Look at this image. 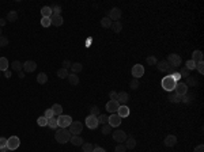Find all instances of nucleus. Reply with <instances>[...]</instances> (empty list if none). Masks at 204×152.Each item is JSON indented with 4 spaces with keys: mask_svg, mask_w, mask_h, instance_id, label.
Listing matches in <instances>:
<instances>
[{
    "mask_svg": "<svg viewBox=\"0 0 204 152\" xmlns=\"http://www.w3.org/2000/svg\"><path fill=\"white\" fill-rule=\"evenodd\" d=\"M71 136H72V134H71L70 130H67V129H63V128L56 129L55 139L59 144H65V143H68L70 139H71Z\"/></svg>",
    "mask_w": 204,
    "mask_h": 152,
    "instance_id": "nucleus-1",
    "label": "nucleus"
},
{
    "mask_svg": "<svg viewBox=\"0 0 204 152\" xmlns=\"http://www.w3.org/2000/svg\"><path fill=\"white\" fill-rule=\"evenodd\" d=\"M162 87H163V90L169 91V92H172L174 88H176V84L177 82H174V79L172 78V76H165V78L162 79Z\"/></svg>",
    "mask_w": 204,
    "mask_h": 152,
    "instance_id": "nucleus-2",
    "label": "nucleus"
},
{
    "mask_svg": "<svg viewBox=\"0 0 204 152\" xmlns=\"http://www.w3.org/2000/svg\"><path fill=\"white\" fill-rule=\"evenodd\" d=\"M68 130L72 136H80V133L83 130V124L79 121H72V124L68 126Z\"/></svg>",
    "mask_w": 204,
    "mask_h": 152,
    "instance_id": "nucleus-3",
    "label": "nucleus"
},
{
    "mask_svg": "<svg viewBox=\"0 0 204 152\" xmlns=\"http://www.w3.org/2000/svg\"><path fill=\"white\" fill-rule=\"evenodd\" d=\"M166 61L169 62V65L173 67V68H177V67L181 65V62H182V59H181L180 55H177V53H172V55L167 56V59Z\"/></svg>",
    "mask_w": 204,
    "mask_h": 152,
    "instance_id": "nucleus-4",
    "label": "nucleus"
},
{
    "mask_svg": "<svg viewBox=\"0 0 204 152\" xmlns=\"http://www.w3.org/2000/svg\"><path fill=\"white\" fill-rule=\"evenodd\" d=\"M71 124H72V118H71V116H64V114H61V116L57 117V125H59V128L67 129Z\"/></svg>",
    "mask_w": 204,
    "mask_h": 152,
    "instance_id": "nucleus-5",
    "label": "nucleus"
},
{
    "mask_svg": "<svg viewBox=\"0 0 204 152\" xmlns=\"http://www.w3.org/2000/svg\"><path fill=\"white\" fill-rule=\"evenodd\" d=\"M20 145V140L18 136H11L10 139H7V148L10 151H15V149L19 148Z\"/></svg>",
    "mask_w": 204,
    "mask_h": 152,
    "instance_id": "nucleus-6",
    "label": "nucleus"
},
{
    "mask_svg": "<svg viewBox=\"0 0 204 152\" xmlns=\"http://www.w3.org/2000/svg\"><path fill=\"white\" fill-rule=\"evenodd\" d=\"M131 74H132V76L135 79H140L144 75V67L141 65V64H135L132 67V69H131Z\"/></svg>",
    "mask_w": 204,
    "mask_h": 152,
    "instance_id": "nucleus-7",
    "label": "nucleus"
},
{
    "mask_svg": "<svg viewBox=\"0 0 204 152\" xmlns=\"http://www.w3.org/2000/svg\"><path fill=\"white\" fill-rule=\"evenodd\" d=\"M98 117H94V116H87L86 117V126L91 130H94V129L98 128Z\"/></svg>",
    "mask_w": 204,
    "mask_h": 152,
    "instance_id": "nucleus-8",
    "label": "nucleus"
},
{
    "mask_svg": "<svg viewBox=\"0 0 204 152\" xmlns=\"http://www.w3.org/2000/svg\"><path fill=\"white\" fill-rule=\"evenodd\" d=\"M108 124H109L112 128H117V126H120V125H121V117H120L117 113L110 114L109 120H108Z\"/></svg>",
    "mask_w": 204,
    "mask_h": 152,
    "instance_id": "nucleus-9",
    "label": "nucleus"
},
{
    "mask_svg": "<svg viewBox=\"0 0 204 152\" xmlns=\"http://www.w3.org/2000/svg\"><path fill=\"white\" fill-rule=\"evenodd\" d=\"M108 18H109L110 20H114V22L120 20V18H121V10H120L118 7H113L109 11V15H108Z\"/></svg>",
    "mask_w": 204,
    "mask_h": 152,
    "instance_id": "nucleus-10",
    "label": "nucleus"
},
{
    "mask_svg": "<svg viewBox=\"0 0 204 152\" xmlns=\"http://www.w3.org/2000/svg\"><path fill=\"white\" fill-rule=\"evenodd\" d=\"M113 140L117 141L118 144H122L127 140V133L124 130H114L113 132Z\"/></svg>",
    "mask_w": 204,
    "mask_h": 152,
    "instance_id": "nucleus-11",
    "label": "nucleus"
},
{
    "mask_svg": "<svg viewBox=\"0 0 204 152\" xmlns=\"http://www.w3.org/2000/svg\"><path fill=\"white\" fill-rule=\"evenodd\" d=\"M174 91H176L177 95H181V97H182V95H185V94L188 92V86H186L185 83H182V82H177Z\"/></svg>",
    "mask_w": 204,
    "mask_h": 152,
    "instance_id": "nucleus-12",
    "label": "nucleus"
},
{
    "mask_svg": "<svg viewBox=\"0 0 204 152\" xmlns=\"http://www.w3.org/2000/svg\"><path fill=\"white\" fill-rule=\"evenodd\" d=\"M105 107L110 114H114V113H117L118 107H120V103H118L117 101H109L108 103H106Z\"/></svg>",
    "mask_w": 204,
    "mask_h": 152,
    "instance_id": "nucleus-13",
    "label": "nucleus"
},
{
    "mask_svg": "<svg viewBox=\"0 0 204 152\" xmlns=\"http://www.w3.org/2000/svg\"><path fill=\"white\" fill-rule=\"evenodd\" d=\"M37 69V64L33 60H27L23 62V71L25 72H34Z\"/></svg>",
    "mask_w": 204,
    "mask_h": 152,
    "instance_id": "nucleus-14",
    "label": "nucleus"
},
{
    "mask_svg": "<svg viewBox=\"0 0 204 152\" xmlns=\"http://www.w3.org/2000/svg\"><path fill=\"white\" fill-rule=\"evenodd\" d=\"M129 113H131V109L128 107L127 105H120V107H118V110H117V114L120 116L121 118H127L128 116H129Z\"/></svg>",
    "mask_w": 204,
    "mask_h": 152,
    "instance_id": "nucleus-15",
    "label": "nucleus"
},
{
    "mask_svg": "<svg viewBox=\"0 0 204 152\" xmlns=\"http://www.w3.org/2000/svg\"><path fill=\"white\" fill-rule=\"evenodd\" d=\"M163 144H165L166 147H174V145L177 144V137L174 136V134H167V136L165 137V140H163Z\"/></svg>",
    "mask_w": 204,
    "mask_h": 152,
    "instance_id": "nucleus-16",
    "label": "nucleus"
},
{
    "mask_svg": "<svg viewBox=\"0 0 204 152\" xmlns=\"http://www.w3.org/2000/svg\"><path fill=\"white\" fill-rule=\"evenodd\" d=\"M51 22H52V25H53V26L59 27V26H61V25L64 23V19H63V16H61V15H53V14H52Z\"/></svg>",
    "mask_w": 204,
    "mask_h": 152,
    "instance_id": "nucleus-17",
    "label": "nucleus"
},
{
    "mask_svg": "<svg viewBox=\"0 0 204 152\" xmlns=\"http://www.w3.org/2000/svg\"><path fill=\"white\" fill-rule=\"evenodd\" d=\"M129 101V95L128 92L125 91H121V92H118V98H117V102L120 105H127V102Z\"/></svg>",
    "mask_w": 204,
    "mask_h": 152,
    "instance_id": "nucleus-18",
    "label": "nucleus"
},
{
    "mask_svg": "<svg viewBox=\"0 0 204 152\" xmlns=\"http://www.w3.org/2000/svg\"><path fill=\"white\" fill-rule=\"evenodd\" d=\"M70 143H72V145H75V147H82L84 140H83L80 136H71Z\"/></svg>",
    "mask_w": 204,
    "mask_h": 152,
    "instance_id": "nucleus-19",
    "label": "nucleus"
},
{
    "mask_svg": "<svg viewBox=\"0 0 204 152\" xmlns=\"http://www.w3.org/2000/svg\"><path fill=\"white\" fill-rule=\"evenodd\" d=\"M169 62L166 61V60H162V61H158L157 62V68L158 71H161V72H166V71L169 69Z\"/></svg>",
    "mask_w": 204,
    "mask_h": 152,
    "instance_id": "nucleus-20",
    "label": "nucleus"
},
{
    "mask_svg": "<svg viewBox=\"0 0 204 152\" xmlns=\"http://www.w3.org/2000/svg\"><path fill=\"white\" fill-rule=\"evenodd\" d=\"M192 61L197 62H203V52L201 50H195L192 53Z\"/></svg>",
    "mask_w": 204,
    "mask_h": 152,
    "instance_id": "nucleus-21",
    "label": "nucleus"
},
{
    "mask_svg": "<svg viewBox=\"0 0 204 152\" xmlns=\"http://www.w3.org/2000/svg\"><path fill=\"white\" fill-rule=\"evenodd\" d=\"M125 143V148L127 149H134L136 147V140L134 137H127V140L124 141Z\"/></svg>",
    "mask_w": 204,
    "mask_h": 152,
    "instance_id": "nucleus-22",
    "label": "nucleus"
},
{
    "mask_svg": "<svg viewBox=\"0 0 204 152\" xmlns=\"http://www.w3.org/2000/svg\"><path fill=\"white\" fill-rule=\"evenodd\" d=\"M23 69V64L20 61H18V60H15V61L11 62V71H15V72H20V71Z\"/></svg>",
    "mask_w": 204,
    "mask_h": 152,
    "instance_id": "nucleus-23",
    "label": "nucleus"
},
{
    "mask_svg": "<svg viewBox=\"0 0 204 152\" xmlns=\"http://www.w3.org/2000/svg\"><path fill=\"white\" fill-rule=\"evenodd\" d=\"M41 15L42 18H51L52 16V8L49 6H45V7L41 8Z\"/></svg>",
    "mask_w": 204,
    "mask_h": 152,
    "instance_id": "nucleus-24",
    "label": "nucleus"
},
{
    "mask_svg": "<svg viewBox=\"0 0 204 152\" xmlns=\"http://www.w3.org/2000/svg\"><path fill=\"white\" fill-rule=\"evenodd\" d=\"M51 109L53 110V113H55V116H57V117L63 114V106L60 105V103H55V105L52 106Z\"/></svg>",
    "mask_w": 204,
    "mask_h": 152,
    "instance_id": "nucleus-25",
    "label": "nucleus"
},
{
    "mask_svg": "<svg viewBox=\"0 0 204 152\" xmlns=\"http://www.w3.org/2000/svg\"><path fill=\"white\" fill-rule=\"evenodd\" d=\"M8 67H10V64H8V60L6 59V57H0V72L7 71Z\"/></svg>",
    "mask_w": 204,
    "mask_h": 152,
    "instance_id": "nucleus-26",
    "label": "nucleus"
},
{
    "mask_svg": "<svg viewBox=\"0 0 204 152\" xmlns=\"http://www.w3.org/2000/svg\"><path fill=\"white\" fill-rule=\"evenodd\" d=\"M82 69H83V65L80 62H72V65H71L72 74H79V72H82Z\"/></svg>",
    "mask_w": 204,
    "mask_h": 152,
    "instance_id": "nucleus-27",
    "label": "nucleus"
},
{
    "mask_svg": "<svg viewBox=\"0 0 204 152\" xmlns=\"http://www.w3.org/2000/svg\"><path fill=\"white\" fill-rule=\"evenodd\" d=\"M67 79L70 82V84H72V86H78L79 84V78L76 76V74H70Z\"/></svg>",
    "mask_w": 204,
    "mask_h": 152,
    "instance_id": "nucleus-28",
    "label": "nucleus"
},
{
    "mask_svg": "<svg viewBox=\"0 0 204 152\" xmlns=\"http://www.w3.org/2000/svg\"><path fill=\"white\" fill-rule=\"evenodd\" d=\"M112 23H113V22H112L108 16H105V18H102L101 19V26L103 29H110L112 27Z\"/></svg>",
    "mask_w": 204,
    "mask_h": 152,
    "instance_id": "nucleus-29",
    "label": "nucleus"
},
{
    "mask_svg": "<svg viewBox=\"0 0 204 152\" xmlns=\"http://www.w3.org/2000/svg\"><path fill=\"white\" fill-rule=\"evenodd\" d=\"M46 126H49V128L51 129H57L59 128V125H57V118L56 117H52V118H49V120H48V125Z\"/></svg>",
    "mask_w": 204,
    "mask_h": 152,
    "instance_id": "nucleus-30",
    "label": "nucleus"
},
{
    "mask_svg": "<svg viewBox=\"0 0 204 152\" xmlns=\"http://www.w3.org/2000/svg\"><path fill=\"white\" fill-rule=\"evenodd\" d=\"M112 30L114 31V33H121V30H122V23L121 22H113V23H112Z\"/></svg>",
    "mask_w": 204,
    "mask_h": 152,
    "instance_id": "nucleus-31",
    "label": "nucleus"
},
{
    "mask_svg": "<svg viewBox=\"0 0 204 152\" xmlns=\"http://www.w3.org/2000/svg\"><path fill=\"white\" fill-rule=\"evenodd\" d=\"M193 94L191 92H186L185 95H182V98H181V102H184V103H191V102H193Z\"/></svg>",
    "mask_w": 204,
    "mask_h": 152,
    "instance_id": "nucleus-32",
    "label": "nucleus"
},
{
    "mask_svg": "<svg viewBox=\"0 0 204 152\" xmlns=\"http://www.w3.org/2000/svg\"><path fill=\"white\" fill-rule=\"evenodd\" d=\"M37 82H38L39 84H45V83L48 82V75L45 74V72L38 74V76H37Z\"/></svg>",
    "mask_w": 204,
    "mask_h": 152,
    "instance_id": "nucleus-33",
    "label": "nucleus"
},
{
    "mask_svg": "<svg viewBox=\"0 0 204 152\" xmlns=\"http://www.w3.org/2000/svg\"><path fill=\"white\" fill-rule=\"evenodd\" d=\"M18 19V12L16 11H10L7 14V22H16Z\"/></svg>",
    "mask_w": 204,
    "mask_h": 152,
    "instance_id": "nucleus-34",
    "label": "nucleus"
},
{
    "mask_svg": "<svg viewBox=\"0 0 204 152\" xmlns=\"http://www.w3.org/2000/svg\"><path fill=\"white\" fill-rule=\"evenodd\" d=\"M181 95H177V94H170L169 95V101L172 102V103H180L181 102Z\"/></svg>",
    "mask_w": 204,
    "mask_h": 152,
    "instance_id": "nucleus-35",
    "label": "nucleus"
},
{
    "mask_svg": "<svg viewBox=\"0 0 204 152\" xmlns=\"http://www.w3.org/2000/svg\"><path fill=\"white\" fill-rule=\"evenodd\" d=\"M185 84H186L188 87H196L197 80L195 78H192V76H188V78H186V82H185Z\"/></svg>",
    "mask_w": 204,
    "mask_h": 152,
    "instance_id": "nucleus-36",
    "label": "nucleus"
},
{
    "mask_svg": "<svg viewBox=\"0 0 204 152\" xmlns=\"http://www.w3.org/2000/svg\"><path fill=\"white\" fill-rule=\"evenodd\" d=\"M68 69H65V68H60L59 71H57V76H59L60 79H65L68 78Z\"/></svg>",
    "mask_w": 204,
    "mask_h": 152,
    "instance_id": "nucleus-37",
    "label": "nucleus"
},
{
    "mask_svg": "<svg viewBox=\"0 0 204 152\" xmlns=\"http://www.w3.org/2000/svg\"><path fill=\"white\" fill-rule=\"evenodd\" d=\"M52 8V14L53 15H61V7H60L59 4H53V6H51Z\"/></svg>",
    "mask_w": 204,
    "mask_h": 152,
    "instance_id": "nucleus-38",
    "label": "nucleus"
},
{
    "mask_svg": "<svg viewBox=\"0 0 204 152\" xmlns=\"http://www.w3.org/2000/svg\"><path fill=\"white\" fill-rule=\"evenodd\" d=\"M82 149H83V152H93L94 145L90 144V143H83V144H82Z\"/></svg>",
    "mask_w": 204,
    "mask_h": 152,
    "instance_id": "nucleus-39",
    "label": "nucleus"
},
{
    "mask_svg": "<svg viewBox=\"0 0 204 152\" xmlns=\"http://www.w3.org/2000/svg\"><path fill=\"white\" fill-rule=\"evenodd\" d=\"M41 26H42V27H49V26H52L51 18H41Z\"/></svg>",
    "mask_w": 204,
    "mask_h": 152,
    "instance_id": "nucleus-40",
    "label": "nucleus"
},
{
    "mask_svg": "<svg viewBox=\"0 0 204 152\" xmlns=\"http://www.w3.org/2000/svg\"><path fill=\"white\" fill-rule=\"evenodd\" d=\"M178 74H180V76L181 78H188V76H191V71L189 69H186V68H181L180 69V72H178Z\"/></svg>",
    "mask_w": 204,
    "mask_h": 152,
    "instance_id": "nucleus-41",
    "label": "nucleus"
},
{
    "mask_svg": "<svg viewBox=\"0 0 204 152\" xmlns=\"http://www.w3.org/2000/svg\"><path fill=\"white\" fill-rule=\"evenodd\" d=\"M37 124H38V126H46L48 125V120L44 116H41V117L37 118Z\"/></svg>",
    "mask_w": 204,
    "mask_h": 152,
    "instance_id": "nucleus-42",
    "label": "nucleus"
},
{
    "mask_svg": "<svg viewBox=\"0 0 204 152\" xmlns=\"http://www.w3.org/2000/svg\"><path fill=\"white\" fill-rule=\"evenodd\" d=\"M185 68L189 71H192V69H196V62L192 61V60H188L186 61V64H185Z\"/></svg>",
    "mask_w": 204,
    "mask_h": 152,
    "instance_id": "nucleus-43",
    "label": "nucleus"
},
{
    "mask_svg": "<svg viewBox=\"0 0 204 152\" xmlns=\"http://www.w3.org/2000/svg\"><path fill=\"white\" fill-rule=\"evenodd\" d=\"M108 120H109V117H108L106 114H99V116H98V122H99V124H102V125L108 124Z\"/></svg>",
    "mask_w": 204,
    "mask_h": 152,
    "instance_id": "nucleus-44",
    "label": "nucleus"
},
{
    "mask_svg": "<svg viewBox=\"0 0 204 152\" xmlns=\"http://www.w3.org/2000/svg\"><path fill=\"white\" fill-rule=\"evenodd\" d=\"M129 87L132 88V90H136L137 87H139V79H131V82H129Z\"/></svg>",
    "mask_w": 204,
    "mask_h": 152,
    "instance_id": "nucleus-45",
    "label": "nucleus"
},
{
    "mask_svg": "<svg viewBox=\"0 0 204 152\" xmlns=\"http://www.w3.org/2000/svg\"><path fill=\"white\" fill-rule=\"evenodd\" d=\"M146 61H147V64L148 65H157V59H155V56H148L147 59H146Z\"/></svg>",
    "mask_w": 204,
    "mask_h": 152,
    "instance_id": "nucleus-46",
    "label": "nucleus"
},
{
    "mask_svg": "<svg viewBox=\"0 0 204 152\" xmlns=\"http://www.w3.org/2000/svg\"><path fill=\"white\" fill-rule=\"evenodd\" d=\"M110 132H112V126H110L109 124H105L102 126V133H103V134H109Z\"/></svg>",
    "mask_w": 204,
    "mask_h": 152,
    "instance_id": "nucleus-47",
    "label": "nucleus"
},
{
    "mask_svg": "<svg viewBox=\"0 0 204 152\" xmlns=\"http://www.w3.org/2000/svg\"><path fill=\"white\" fill-rule=\"evenodd\" d=\"M8 45V38L7 37H4V35H1L0 37V48H4Z\"/></svg>",
    "mask_w": 204,
    "mask_h": 152,
    "instance_id": "nucleus-48",
    "label": "nucleus"
},
{
    "mask_svg": "<svg viewBox=\"0 0 204 152\" xmlns=\"http://www.w3.org/2000/svg\"><path fill=\"white\" fill-rule=\"evenodd\" d=\"M44 117L46 118V120H49V118H52V117H55V113H53V110L52 109H48L45 113H44Z\"/></svg>",
    "mask_w": 204,
    "mask_h": 152,
    "instance_id": "nucleus-49",
    "label": "nucleus"
},
{
    "mask_svg": "<svg viewBox=\"0 0 204 152\" xmlns=\"http://www.w3.org/2000/svg\"><path fill=\"white\" fill-rule=\"evenodd\" d=\"M90 116L98 117V116H99V109H98V106H93V107H91V113H90Z\"/></svg>",
    "mask_w": 204,
    "mask_h": 152,
    "instance_id": "nucleus-50",
    "label": "nucleus"
},
{
    "mask_svg": "<svg viewBox=\"0 0 204 152\" xmlns=\"http://www.w3.org/2000/svg\"><path fill=\"white\" fill-rule=\"evenodd\" d=\"M109 98H110V101H117L118 92H116V91H110V92H109Z\"/></svg>",
    "mask_w": 204,
    "mask_h": 152,
    "instance_id": "nucleus-51",
    "label": "nucleus"
},
{
    "mask_svg": "<svg viewBox=\"0 0 204 152\" xmlns=\"http://www.w3.org/2000/svg\"><path fill=\"white\" fill-rule=\"evenodd\" d=\"M3 148H7V139L0 137V149H3Z\"/></svg>",
    "mask_w": 204,
    "mask_h": 152,
    "instance_id": "nucleus-52",
    "label": "nucleus"
},
{
    "mask_svg": "<svg viewBox=\"0 0 204 152\" xmlns=\"http://www.w3.org/2000/svg\"><path fill=\"white\" fill-rule=\"evenodd\" d=\"M127 148L124 144H118L117 147H116V149H114V152H125Z\"/></svg>",
    "mask_w": 204,
    "mask_h": 152,
    "instance_id": "nucleus-53",
    "label": "nucleus"
},
{
    "mask_svg": "<svg viewBox=\"0 0 204 152\" xmlns=\"http://www.w3.org/2000/svg\"><path fill=\"white\" fill-rule=\"evenodd\" d=\"M203 65H204L203 62H197V64H196V68H197V71L200 72V75L204 74V67Z\"/></svg>",
    "mask_w": 204,
    "mask_h": 152,
    "instance_id": "nucleus-54",
    "label": "nucleus"
},
{
    "mask_svg": "<svg viewBox=\"0 0 204 152\" xmlns=\"http://www.w3.org/2000/svg\"><path fill=\"white\" fill-rule=\"evenodd\" d=\"M71 65H72V62H71L70 60H64V61H63V68H65V69L71 68Z\"/></svg>",
    "mask_w": 204,
    "mask_h": 152,
    "instance_id": "nucleus-55",
    "label": "nucleus"
},
{
    "mask_svg": "<svg viewBox=\"0 0 204 152\" xmlns=\"http://www.w3.org/2000/svg\"><path fill=\"white\" fill-rule=\"evenodd\" d=\"M172 78L174 79V82H180V79H181V76H180V74H178V72H174V74L172 75Z\"/></svg>",
    "mask_w": 204,
    "mask_h": 152,
    "instance_id": "nucleus-56",
    "label": "nucleus"
},
{
    "mask_svg": "<svg viewBox=\"0 0 204 152\" xmlns=\"http://www.w3.org/2000/svg\"><path fill=\"white\" fill-rule=\"evenodd\" d=\"M174 72H177L176 71V68H173V67H169V69L166 71V74H167V76H172Z\"/></svg>",
    "mask_w": 204,
    "mask_h": 152,
    "instance_id": "nucleus-57",
    "label": "nucleus"
},
{
    "mask_svg": "<svg viewBox=\"0 0 204 152\" xmlns=\"http://www.w3.org/2000/svg\"><path fill=\"white\" fill-rule=\"evenodd\" d=\"M193 152H204V145L200 144V145H197L196 148H195V151Z\"/></svg>",
    "mask_w": 204,
    "mask_h": 152,
    "instance_id": "nucleus-58",
    "label": "nucleus"
},
{
    "mask_svg": "<svg viewBox=\"0 0 204 152\" xmlns=\"http://www.w3.org/2000/svg\"><path fill=\"white\" fill-rule=\"evenodd\" d=\"M93 152H106L103 148H101V147H98V145H94V149H93Z\"/></svg>",
    "mask_w": 204,
    "mask_h": 152,
    "instance_id": "nucleus-59",
    "label": "nucleus"
},
{
    "mask_svg": "<svg viewBox=\"0 0 204 152\" xmlns=\"http://www.w3.org/2000/svg\"><path fill=\"white\" fill-rule=\"evenodd\" d=\"M4 76H6L7 79H10V78H11V71H10V69L4 71Z\"/></svg>",
    "mask_w": 204,
    "mask_h": 152,
    "instance_id": "nucleus-60",
    "label": "nucleus"
},
{
    "mask_svg": "<svg viewBox=\"0 0 204 152\" xmlns=\"http://www.w3.org/2000/svg\"><path fill=\"white\" fill-rule=\"evenodd\" d=\"M6 23H7V19H1V18H0V27L6 26Z\"/></svg>",
    "mask_w": 204,
    "mask_h": 152,
    "instance_id": "nucleus-61",
    "label": "nucleus"
},
{
    "mask_svg": "<svg viewBox=\"0 0 204 152\" xmlns=\"http://www.w3.org/2000/svg\"><path fill=\"white\" fill-rule=\"evenodd\" d=\"M18 76H19L20 79H23L25 78V72H22V71H20V72H18Z\"/></svg>",
    "mask_w": 204,
    "mask_h": 152,
    "instance_id": "nucleus-62",
    "label": "nucleus"
},
{
    "mask_svg": "<svg viewBox=\"0 0 204 152\" xmlns=\"http://www.w3.org/2000/svg\"><path fill=\"white\" fill-rule=\"evenodd\" d=\"M0 151H1V152H11L8 148H3V149H0Z\"/></svg>",
    "mask_w": 204,
    "mask_h": 152,
    "instance_id": "nucleus-63",
    "label": "nucleus"
},
{
    "mask_svg": "<svg viewBox=\"0 0 204 152\" xmlns=\"http://www.w3.org/2000/svg\"><path fill=\"white\" fill-rule=\"evenodd\" d=\"M1 33H3V31H1V27H0V37H1Z\"/></svg>",
    "mask_w": 204,
    "mask_h": 152,
    "instance_id": "nucleus-64",
    "label": "nucleus"
}]
</instances>
